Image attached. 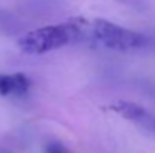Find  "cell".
I'll return each mask as SVG.
<instances>
[{
	"instance_id": "4",
	"label": "cell",
	"mask_w": 155,
	"mask_h": 153,
	"mask_svg": "<svg viewBox=\"0 0 155 153\" xmlns=\"http://www.w3.org/2000/svg\"><path fill=\"white\" fill-rule=\"evenodd\" d=\"M110 108H111L113 111H116L117 114H120L124 119L131 120V122H134V123H137V125H139V122H140V120L146 116V113H148L143 107H140V105H137V104L130 102V101H117V102H114Z\"/></svg>"
},
{
	"instance_id": "2",
	"label": "cell",
	"mask_w": 155,
	"mask_h": 153,
	"mask_svg": "<svg viewBox=\"0 0 155 153\" xmlns=\"http://www.w3.org/2000/svg\"><path fill=\"white\" fill-rule=\"evenodd\" d=\"M91 36L108 50L124 53L140 50L148 44V38L143 33L101 18L91 23Z\"/></svg>"
},
{
	"instance_id": "3",
	"label": "cell",
	"mask_w": 155,
	"mask_h": 153,
	"mask_svg": "<svg viewBox=\"0 0 155 153\" xmlns=\"http://www.w3.org/2000/svg\"><path fill=\"white\" fill-rule=\"evenodd\" d=\"M30 81L24 74H0V96H20L27 93Z\"/></svg>"
},
{
	"instance_id": "5",
	"label": "cell",
	"mask_w": 155,
	"mask_h": 153,
	"mask_svg": "<svg viewBox=\"0 0 155 153\" xmlns=\"http://www.w3.org/2000/svg\"><path fill=\"white\" fill-rule=\"evenodd\" d=\"M44 153H69V152H68V150H66V147H65V146H62L60 143L53 141V143H48V144L45 146Z\"/></svg>"
},
{
	"instance_id": "1",
	"label": "cell",
	"mask_w": 155,
	"mask_h": 153,
	"mask_svg": "<svg viewBox=\"0 0 155 153\" xmlns=\"http://www.w3.org/2000/svg\"><path fill=\"white\" fill-rule=\"evenodd\" d=\"M91 35V23L75 18L62 24L45 26L27 32L18 39V48L26 54H44L59 50Z\"/></svg>"
}]
</instances>
